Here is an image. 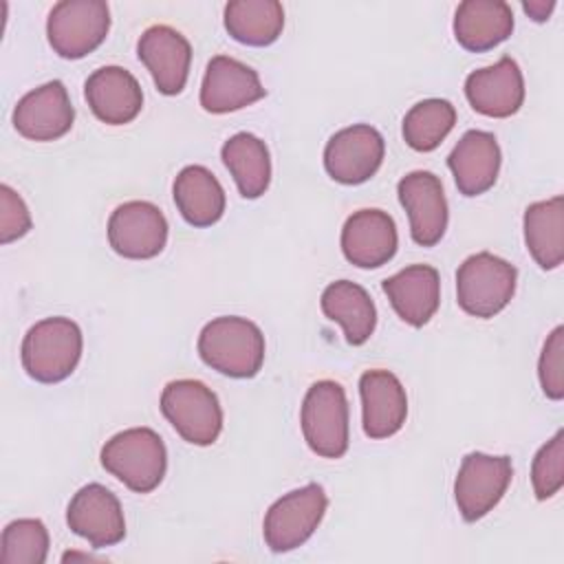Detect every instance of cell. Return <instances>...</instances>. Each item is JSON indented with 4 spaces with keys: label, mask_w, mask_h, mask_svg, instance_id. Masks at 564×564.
Here are the masks:
<instances>
[{
    "label": "cell",
    "mask_w": 564,
    "mask_h": 564,
    "mask_svg": "<svg viewBox=\"0 0 564 564\" xmlns=\"http://www.w3.org/2000/svg\"><path fill=\"white\" fill-rule=\"evenodd\" d=\"M161 412L176 434L192 445H212L223 430L218 397L196 379L170 381L161 392Z\"/></svg>",
    "instance_id": "5b68a950"
},
{
    "label": "cell",
    "mask_w": 564,
    "mask_h": 564,
    "mask_svg": "<svg viewBox=\"0 0 564 564\" xmlns=\"http://www.w3.org/2000/svg\"><path fill=\"white\" fill-rule=\"evenodd\" d=\"M394 313L410 326H425L441 302V278L430 264H410L383 280Z\"/></svg>",
    "instance_id": "7402d4cb"
},
{
    "label": "cell",
    "mask_w": 564,
    "mask_h": 564,
    "mask_svg": "<svg viewBox=\"0 0 564 564\" xmlns=\"http://www.w3.org/2000/svg\"><path fill=\"white\" fill-rule=\"evenodd\" d=\"M108 242L123 258L150 260L167 242V220L154 203L128 200L108 218Z\"/></svg>",
    "instance_id": "8fae6325"
},
{
    "label": "cell",
    "mask_w": 564,
    "mask_h": 564,
    "mask_svg": "<svg viewBox=\"0 0 564 564\" xmlns=\"http://www.w3.org/2000/svg\"><path fill=\"white\" fill-rule=\"evenodd\" d=\"M399 203L408 212L412 240L434 247L447 229V200L441 178L427 170L405 174L397 185Z\"/></svg>",
    "instance_id": "4fadbf2b"
},
{
    "label": "cell",
    "mask_w": 564,
    "mask_h": 564,
    "mask_svg": "<svg viewBox=\"0 0 564 564\" xmlns=\"http://www.w3.org/2000/svg\"><path fill=\"white\" fill-rule=\"evenodd\" d=\"M324 315L344 328L350 346H361L370 339L377 324V311L370 293L350 280L330 282L319 300Z\"/></svg>",
    "instance_id": "cb8c5ba5"
},
{
    "label": "cell",
    "mask_w": 564,
    "mask_h": 564,
    "mask_svg": "<svg viewBox=\"0 0 564 564\" xmlns=\"http://www.w3.org/2000/svg\"><path fill=\"white\" fill-rule=\"evenodd\" d=\"M397 225L388 212L359 209L341 227V251L359 269H377L397 253Z\"/></svg>",
    "instance_id": "ac0fdd59"
},
{
    "label": "cell",
    "mask_w": 564,
    "mask_h": 564,
    "mask_svg": "<svg viewBox=\"0 0 564 564\" xmlns=\"http://www.w3.org/2000/svg\"><path fill=\"white\" fill-rule=\"evenodd\" d=\"M48 555V531L37 518H20L4 527L0 538L2 564H44Z\"/></svg>",
    "instance_id": "f546056e"
},
{
    "label": "cell",
    "mask_w": 564,
    "mask_h": 564,
    "mask_svg": "<svg viewBox=\"0 0 564 564\" xmlns=\"http://www.w3.org/2000/svg\"><path fill=\"white\" fill-rule=\"evenodd\" d=\"M200 359L234 379L258 375L264 361V335L247 317L223 315L207 322L198 335Z\"/></svg>",
    "instance_id": "6da1fadb"
},
{
    "label": "cell",
    "mask_w": 564,
    "mask_h": 564,
    "mask_svg": "<svg viewBox=\"0 0 564 564\" xmlns=\"http://www.w3.org/2000/svg\"><path fill=\"white\" fill-rule=\"evenodd\" d=\"M227 33L247 46H269L284 29V9L278 0H234L225 4Z\"/></svg>",
    "instance_id": "83f0119b"
},
{
    "label": "cell",
    "mask_w": 564,
    "mask_h": 564,
    "mask_svg": "<svg viewBox=\"0 0 564 564\" xmlns=\"http://www.w3.org/2000/svg\"><path fill=\"white\" fill-rule=\"evenodd\" d=\"M75 121V108L59 79L29 90L13 108L15 130L31 141H55L64 137Z\"/></svg>",
    "instance_id": "5bb4252c"
},
{
    "label": "cell",
    "mask_w": 564,
    "mask_h": 564,
    "mask_svg": "<svg viewBox=\"0 0 564 564\" xmlns=\"http://www.w3.org/2000/svg\"><path fill=\"white\" fill-rule=\"evenodd\" d=\"M181 216L194 227H212L225 214V189L203 165L183 167L172 185Z\"/></svg>",
    "instance_id": "d4e9b609"
},
{
    "label": "cell",
    "mask_w": 564,
    "mask_h": 564,
    "mask_svg": "<svg viewBox=\"0 0 564 564\" xmlns=\"http://www.w3.org/2000/svg\"><path fill=\"white\" fill-rule=\"evenodd\" d=\"M511 476L513 467L509 456L467 454L454 480V498L463 520L476 522L487 516L502 500Z\"/></svg>",
    "instance_id": "9c48e42d"
},
{
    "label": "cell",
    "mask_w": 564,
    "mask_h": 564,
    "mask_svg": "<svg viewBox=\"0 0 564 564\" xmlns=\"http://www.w3.org/2000/svg\"><path fill=\"white\" fill-rule=\"evenodd\" d=\"M456 123V108L447 99H423L403 117V139L416 152H432Z\"/></svg>",
    "instance_id": "f1b7e54d"
},
{
    "label": "cell",
    "mask_w": 564,
    "mask_h": 564,
    "mask_svg": "<svg viewBox=\"0 0 564 564\" xmlns=\"http://www.w3.org/2000/svg\"><path fill=\"white\" fill-rule=\"evenodd\" d=\"M82 346V330L70 317H46L26 330L20 348L22 366L40 383H59L77 368Z\"/></svg>",
    "instance_id": "7a4b0ae2"
},
{
    "label": "cell",
    "mask_w": 564,
    "mask_h": 564,
    "mask_svg": "<svg viewBox=\"0 0 564 564\" xmlns=\"http://www.w3.org/2000/svg\"><path fill=\"white\" fill-rule=\"evenodd\" d=\"M110 9L101 0H62L46 20L48 44L59 57L79 59L93 53L108 35Z\"/></svg>",
    "instance_id": "ba28073f"
},
{
    "label": "cell",
    "mask_w": 564,
    "mask_h": 564,
    "mask_svg": "<svg viewBox=\"0 0 564 564\" xmlns=\"http://www.w3.org/2000/svg\"><path fill=\"white\" fill-rule=\"evenodd\" d=\"M31 229V214L22 196L9 185H0V242L9 245Z\"/></svg>",
    "instance_id": "d6a6232c"
},
{
    "label": "cell",
    "mask_w": 564,
    "mask_h": 564,
    "mask_svg": "<svg viewBox=\"0 0 564 564\" xmlns=\"http://www.w3.org/2000/svg\"><path fill=\"white\" fill-rule=\"evenodd\" d=\"M93 115L108 126L130 123L143 108V93L137 77L121 66H101L84 84Z\"/></svg>",
    "instance_id": "ffe728a7"
},
{
    "label": "cell",
    "mask_w": 564,
    "mask_h": 564,
    "mask_svg": "<svg viewBox=\"0 0 564 564\" xmlns=\"http://www.w3.org/2000/svg\"><path fill=\"white\" fill-rule=\"evenodd\" d=\"M361 423L370 438H388L397 434L408 416L405 388L390 370H366L359 377Z\"/></svg>",
    "instance_id": "d6986e66"
},
{
    "label": "cell",
    "mask_w": 564,
    "mask_h": 564,
    "mask_svg": "<svg viewBox=\"0 0 564 564\" xmlns=\"http://www.w3.org/2000/svg\"><path fill=\"white\" fill-rule=\"evenodd\" d=\"M516 278V267L505 258L489 251L474 253L456 271L458 306L474 317H494L511 302Z\"/></svg>",
    "instance_id": "277c9868"
},
{
    "label": "cell",
    "mask_w": 564,
    "mask_h": 564,
    "mask_svg": "<svg viewBox=\"0 0 564 564\" xmlns=\"http://www.w3.org/2000/svg\"><path fill=\"white\" fill-rule=\"evenodd\" d=\"M101 465L137 494L154 491L167 469V452L150 427H130L101 447Z\"/></svg>",
    "instance_id": "3957f363"
},
{
    "label": "cell",
    "mask_w": 564,
    "mask_h": 564,
    "mask_svg": "<svg viewBox=\"0 0 564 564\" xmlns=\"http://www.w3.org/2000/svg\"><path fill=\"white\" fill-rule=\"evenodd\" d=\"M531 482L538 500L553 498L564 485V432L557 430L551 441H546L531 465Z\"/></svg>",
    "instance_id": "4dcf8cb0"
},
{
    "label": "cell",
    "mask_w": 564,
    "mask_h": 564,
    "mask_svg": "<svg viewBox=\"0 0 564 564\" xmlns=\"http://www.w3.org/2000/svg\"><path fill=\"white\" fill-rule=\"evenodd\" d=\"M66 522L73 533L93 549L119 544L126 538V520L119 498L104 485H84L68 502Z\"/></svg>",
    "instance_id": "7c38bea8"
},
{
    "label": "cell",
    "mask_w": 564,
    "mask_h": 564,
    "mask_svg": "<svg viewBox=\"0 0 564 564\" xmlns=\"http://www.w3.org/2000/svg\"><path fill=\"white\" fill-rule=\"evenodd\" d=\"M524 242L542 269H557L564 260V198L531 203L524 209Z\"/></svg>",
    "instance_id": "4316f807"
},
{
    "label": "cell",
    "mask_w": 564,
    "mask_h": 564,
    "mask_svg": "<svg viewBox=\"0 0 564 564\" xmlns=\"http://www.w3.org/2000/svg\"><path fill=\"white\" fill-rule=\"evenodd\" d=\"M538 377L549 399H564V326H555L546 337L538 361Z\"/></svg>",
    "instance_id": "1f68e13d"
},
{
    "label": "cell",
    "mask_w": 564,
    "mask_h": 564,
    "mask_svg": "<svg viewBox=\"0 0 564 564\" xmlns=\"http://www.w3.org/2000/svg\"><path fill=\"white\" fill-rule=\"evenodd\" d=\"M137 55L150 70L159 93L178 95L185 88L192 64V46L183 33L167 24H154L139 37Z\"/></svg>",
    "instance_id": "9a60e30c"
},
{
    "label": "cell",
    "mask_w": 564,
    "mask_h": 564,
    "mask_svg": "<svg viewBox=\"0 0 564 564\" xmlns=\"http://www.w3.org/2000/svg\"><path fill=\"white\" fill-rule=\"evenodd\" d=\"M386 154L383 137L368 123H355L335 132L324 148L328 176L344 185L366 183L377 174Z\"/></svg>",
    "instance_id": "30bf717a"
},
{
    "label": "cell",
    "mask_w": 564,
    "mask_h": 564,
    "mask_svg": "<svg viewBox=\"0 0 564 564\" xmlns=\"http://www.w3.org/2000/svg\"><path fill=\"white\" fill-rule=\"evenodd\" d=\"M456 187L465 196H478L494 187L500 170V148L491 132L467 130L447 156Z\"/></svg>",
    "instance_id": "44dd1931"
},
{
    "label": "cell",
    "mask_w": 564,
    "mask_h": 564,
    "mask_svg": "<svg viewBox=\"0 0 564 564\" xmlns=\"http://www.w3.org/2000/svg\"><path fill=\"white\" fill-rule=\"evenodd\" d=\"M465 97L485 117L505 119L516 115L524 101V79L518 62L505 55L496 64L469 73Z\"/></svg>",
    "instance_id": "e0dca14e"
},
{
    "label": "cell",
    "mask_w": 564,
    "mask_h": 564,
    "mask_svg": "<svg viewBox=\"0 0 564 564\" xmlns=\"http://www.w3.org/2000/svg\"><path fill=\"white\" fill-rule=\"evenodd\" d=\"M522 9L535 22H544V20H549L551 11L555 9V2L553 0H529V2H522Z\"/></svg>",
    "instance_id": "836d02e7"
},
{
    "label": "cell",
    "mask_w": 564,
    "mask_h": 564,
    "mask_svg": "<svg viewBox=\"0 0 564 564\" xmlns=\"http://www.w3.org/2000/svg\"><path fill=\"white\" fill-rule=\"evenodd\" d=\"M328 507L322 485L311 482L278 498L262 522L264 542L275 553L302 546L319 527Z\"/></svg>",
    "instance_id": "52a82bcc"
},
{
    "label": "cell",
    "mask_w": 564,
    "mask_h": 564,
    "mask_svg": "<svg viewBox=\"0 0 564 564\" xmlns=\"http://www.w3.org/2000/svg\"><path fill=\"white\" fill-rule=\"evenodd\" d=\"M264 95L267 90L251 66L229 55H216L209 59L200 84V106L207 112H234L256 104Z\"/></svg>",
    "instance_id": "2e32d148"
},
{
    "label": "cell",
    "mask_w": 564,
    "mask_h": 564,
    "mask_svg": "<svg viewBox=\"0 0 564 564\" xmlns=\"http://www.w3.org/2000/svg\"><path fill=\"white\" fill-rule=\"evenodd\" d=\"M220 159L242 198H260L267 192L271 183V159L262 139L251 132H238L223 143Z\"/></svg>",
    "instance_id": "484cf974"
},
{
    "label": "cell",
    "mask_w": 564,
    "mask_h": 564,
    "mask_svg": "<svg viewBox=\"0 0 564 564\" xmlns=\"http://www.w3.org/2000/svg\"><path fill=\"white\" fill-rule=\"evenodd\" d=\"M513 31V11L502 0H465L454 13V37L471 51H489Z\"/></svg>",
    "instance_id": "603a6c76"
},
{
    "label": "cell",
    "mask_w": 564,
    "mask_h": 564,
    "mask_svg": "<svg viewBox=\"0 0 564 564\" xmlns=\"http://www.w3.org/2000/svg\"><path fill=\"white\" fill-rule=\"evenodd\" d=\"M302 434L322 458H341L348 452V401L337 381L322 379L304 397L300 412Z\"/></svg>",
    "instance_id": "8992f818"
}]
</instances>
